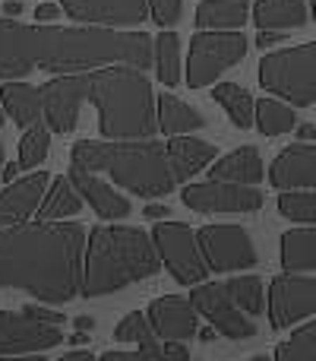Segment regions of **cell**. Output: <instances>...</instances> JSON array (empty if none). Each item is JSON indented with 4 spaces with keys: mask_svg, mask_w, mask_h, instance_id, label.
Segmentation results:
<instances>
[{
    "mask_svg": "<svg viewBox=\"0 0 316 361\" xmlns=\"http://www.w3.org/2000/svg\"><path fill=\"white\" fill-rule=\"evenodd\" d=\"M127 63L152 67V38L111 25H25L0 16V80H25L32 70L80 73Z\"/></svg>",
    "mask_w": 316,
    "mask_h": 361,
    "instance_id": "cell-1",
    "label": "cell"
},
{
    "mask_svg": "<svg viewBox=\"0 0 316 361\" xmlns=\"http://www.w3.org/2000/svg\"><path fill=\"white\" fill-rule=\"evenodd\" d=\"M86 225L35 219L0 228V288H16L44 305H67L82 286Z\"/></svg>",
    "mask_w": 316,
    "mask_h": 361,
    "instance_id": "cell-2",
    "label": "cell"
},
{
    "mask_svg": "<svg viewBox=\"0 0 316 361\" xmlns=\"http://www.w3.org/2000/svg\"><path fill=\"white\" fill-rule=\"evenodd\" d=\"M82 102L99 111V130L105 140H149L156 137V92L139 67L80 70Z\"/></svg>",
    "mask_w": 316,
    "mask_h": 361,
    "instance_id": "cell-3",
    "label": "cell"
},
{
    "mask_svg": "<svg viewBox=\"0 0 316 361\" xmlns=\"http://www.w3.org/2000/svg\"><path fill=\"white\" fill-rule=\"evenodd\" d=\"M161 269L152 235L133 225H95L86 231L82 247V286L80 295L101 298Z\"/></svg>",
    "mask_w": 316,
    "mask_h": 361,
    "instance_id": "cell-4",
    "label": "cell"
},
{
    "mask_svg": "<svg viewBox=\"0 0 316 361\" xmlns=\"http://www.w3.org/2000/svg\"><path fill=\"white\" fill-rule=\"evenodd\" d=\"M70 165L108 175L137 197L156 200L177 190L165 143L158 140H80L70 149Z\"/></svg>",
    "mask_w": 316,
    "mask_h": 361,
    "instance_id": "cell-5",
    "label": "cell"
},
{
    "mask_svg": "<svg viewBox=\"0 0 316 361\" xmlns=\"http://www.w3.org/2000/svg\"><path fill=\"white\" fill-rule=\"evenodd\" d=\"M316 44L304 42L285 51H272L260 61V86L294 108H310L316 102Z\"/></svg>",
    "mask_w": 316,
    "mask_h": 361,
    "instance_id": "cell-6",
    "label": "cell"
},
{
    "mask_svg": "<svg viewBox=\"0 0 316 361\" xmlns=\"http://www.w3.org/2000/svg\"><path fill=\"white\" fill-rule=\"evenodd\" d=\"M247 54V35L237 29H203L190 38V54L184 63V76L190 89H203L215 82L225 70L237 67Z\"/></svg>",
    "mask_w": 316,
    "mask_h": 361,
    "instance_id": "cell-7",
    "label": "cell"
},
{
    "mask_svg": "<svg viewBox=\"0 0 316 361\" xmlns=\"http://www.w3.org/2000/svg\"><path fill=\"white\" fill-rule=\"evenodd\" d=\"M156 254L161 267L180 282V286H196L209 276V267L203 260L196 231L184 222H171V219H158V225L149 231Z\"/></svg>",
    "mask_w": 316,
    "mask_h": 361,
    "instance_id": "cell-8",
    "label": "cell"
},
{
    "mask_svg": "<svg viewBox=\"0 0 316 361\" xmlns=\"http://www.w3.org/2000/svg\"><path fill=\"white\" fill-rule=\"evenodd\" d=\"M196 241L209 273H241V269H250L260 263L253 241H250V231L241 228V225H203L196 231Z\"/></svg>",
    "mask_w": 316,
    "mask_h": 361,
    "instance_id": "cell-9",
    "label": "cell"
},
{
    "mask_svg": "<svg viewBox=\"0 0 316 361\" xmlns=\"http://www.w3.org/2000/svg\"><path fill=\"white\" fill-rule=\"evenodd\" d=\"M316 314V279L310 273H282L269 282V324L291 330Z\"/></svg>",
    "mask_w": 316,
    "mask_h": 361,
    "instance_id": "cell-10",
    "label": "cell"
},
{
    "mask_svg": "<svg viewBox=\"0 0 316 361\" xmlns=\"http://www.w3.org/2000/svg\"><path fill=\"white\" fill-rule=\"evenodd\" d=\"M190 305L196 314H203L218 336L228 339H253L256 336V324L231 301V295L225 292V282H196L190 292Z\"/></svg>",
    "mask_w": 316,
    "mask_h": 361,
    "instance_id": "cell-11",
    "label": "cell"
},
{
    "mask_svg": "<svg viewBox=\"0 0 316 361\" xmlns=\"http://www.w3.org/2000/svg\"><path fill=\"white\" fill-rule=\"evenodd\" d=\"M63 326L35 320L25 311H0V355H42L63 345Z\"/></svg>",
    "mask_w": 316,
    "mask_h": 361,
    "instance_id": "cell-12",
    "label": "cell"
},
{
    "mask_svg": "<svg viewBox=\"0 0 316 361\" xmlns=\"http://www.w3.org/2000/svg\"><path fill=\"white\" fill-rule=\"evenodd\" d=\"M184 206L193 212H256L263 206V190L256 184H234V180H215L206 184H190L180 190Z\"/></svg>",
    "mask_w": 316,
    "mask_h": 361,
    "instance_id": "cell-13",
    "label": "cell"
},
{
    "mask_svg": "<svg viewBox=\"0 0 316 361\" xmlns=\"http://www.w3.org/2000/svg\"><path fill=\"white\" fill-rule=\"evenodd\" d=\"M61 13L82 25L137 29L149 16V6L146 0H61Z\"/></svg>",
    "mask_w": 316,
    "mask_h": 361,
    "instance_id": "cell-14",
    "label": "cell"
},
{
    "mask_svg": "<svg viewBox=\"0 0 316 361\" xmlns=\"http://www.w3.org/2000/svg\"><path fill=\"white\" fill-rule=\"evenodd\" d=\"M70 184L76 187L82 200L89 203V209H95L99 219H108V222H118V219H127L133 212L130 200L124 193H118L105 178H99V171H89V169H76L70 165Z\"/></svg>",
    "mask_w": 316,
    "mask_h": 361,
    "instance_id": "cell-15",
    "label": "cell"
},
{
    "mask_svg": "<svg viewBox=\"0 0 316 361\" xmlns=\"http://www.w3.org/2000/svg\"><path fill=\"white\" fill-rule=\"evenodd\" d=\"M269 180L279 190H313L316 184V146L313 143H291L275 156Z\"/></svg>",
    "mask_w": 316,
    "mask_h": 361,
    "instance_id": "cell-16",
    "label": "cell"
},
{
    "mask_svg": "<svg viewBox=\"0 0 316 361\" xmlns=\"http://www.w3.org/2000/svg\"><path fill=\"white\" fill-rule=\"evenodd\" d=\"M152 333L158 339H180L187 343L190 336H196V311H193L190 298L184 295H161L149 305L146 311Z\"/></svg>",
    "mask_w": 316,
    "mask_h": 361,
    "instance_id": "cell-17",
    "label": "cell"
},
{
    "mask_svg": "<svg viewBox=\"0 0 316 361\" xmlns=\"http://www.w3.org/2000/svg\"><path fill=\"white\" fill-rule=\"evenodd\" d=\"M48 180L51 178L44 175V171H35V169L25 178H13L10 184L0 190V228H4V225L25 222V219L35 216Z\"/></svg>",
    "mask_w": 316,
    "mask_h": 361,
    "instance_id": "cell-18",
    "label": "cell"
},
{
    "mask_svg": "<svg viewBox=\"0 0 316 361\" xmlns=\"http://www.w3.org/2000/svg\"><path fill=\"white\" fill-rule=\"evenodd\" d=\"M165 152H168V162H171V171H174V180H177V184H187L193 175L209 169V162L218 156L212 143L196 140V137H187V133H177V137L168 140Z\"/></svg>",
    "mask_w": 316,
    "mask_h": 361,
    "instance_id": "cell-19",
    "label": "cell"
},
{
    "mask_svg": "<svg viewBox=\"0 0 316 361\" xmlns=\"http://www.w3.org/2000/svg\"><path fill=\"white\" fill-rule=\"evenodd\" d=\"M250 16L256 29H301L310 23V0H256L250 4Z\"/></svg>",
    "mask_w": 316,
    "mask_h": 361,
    "instance_id": "cell-20",
    "label": "cell"
},
{
    "mask_svg": "<svg viewBox=\"0 0 316 361\" xmlns=\"http://www.w3.org/2000/svg\"><path fill=\"white\" fill-rule=\"evenodd\" d=\"M209 178L215 180H234V184H260L266 169H263V159L256 146H241V149H231L228 156L212 159Z\"/></svg>",
    "mask_w": 316,
    "mask_h": 361,
    "instance_id": "cell-21",
    "label": "cell"
},
{
    "mask_svg": "<svg viewBox=\"0 0 316 361\" xmlns=\"http://www.w3.org/2000/svg\"><path fill=\"white\" fill-rule=\"evenodd\" d=\"M156 127L165 137H177V133H193V130H203L206 118L196 111L193 105L180 102L177 95L171 92H161L156 99Z\"/></svg>",
    "mask_w": 316,
    "mask_h": 361,
    "instance_id": "cell-22",
    "label": "cell"
},
{
    "mask_svg": "<svg viewBox=\"0 0 316 361\" xmlns=\"http://www.w3.org/2000/svg\"><path fill=\"white\" fill-rule=\"evenodd\" d=\"M0 105H4V114L13 118V124L19 127H29L42 118V92L29 82H19V80H6L4 89H0Z\"/></svg>",
    "mask_w": 316,
    "mask_h": 361,
    "instance_id": "cell-23",
    "label": "cell"
},
{
    "mask_svg": "<svg viewBox=\"0 0 316 361\" xmlns=\"http://www.w3.org/2000/svg\"><path fill=\"white\" fill-rule=\"evenodd\" d=\"M282 267L285 273H313L316 269V231L313 225L288 228L282 235Z\"/></svg>",
    "mask_w": 316,
    "mask_h": 361,
    "instance_id": "cell-24",
    "label": "cell"
},
{
    "mask_svg": "<svg viewBox=\"0 0 316 361\" xmlns=\"http://www.w3.org/2000/svg\"><path fill=\"white\" fill-rule=\"evenodd\" d=\"M250 19L247 0H203L196 6L199 29H244Z\"/></svg>",
    "mask_w": 316,
    "mask_h": 361,
    "instance_id": "cell-25",
    "label": "cell"
},
{
    "mask_svg": "<svg viewBox=\"0 0 316 361\" xmlns=\"http://www.w3.org/2000/svg\"><path fill=\"white\" fill-rule=\"evenodd\" d=\"M82 209V197L76 193V187L70 184V178H54L44 187V197L38 203V219H73Z\"/></svg>",
    "mask_w": 316,
    "mask_h": 361,
    "instance_id": "cell-26",
    "label": "cell"
},
{
    "mask_svg": "<svg viewBox=\"0 0 316 361\" xmlns=\"http://www.w3.org/2000/svg\"><path fill=\"white\" fill-rule=\"evenodd\" d=\"M152 67L158 73V82H165V89L180 86V38L177 32L161 29L158 38L152 42Z\"/></svg>",
    "mask_w": 316,
    "mask_h": 361,
    "instance_id": "cell-27",
    "label": "cell"
},
{
    "mask_svg": "<svg viewBox=\"0 0 316 361\" xmlns=\"http://www.w3.org/2000/svg\"><path fill=\"white\" fill-rule=\"evenodd\" d=\"M253 124L260 127V133H266V137H279V133L294 130L298 111H294V105H288V102L260 99V102H253Z\"/></svg>",
    "mask_w": 316,
    "mask_h": 361,
    "instance_id": "cell-28",
    "label": "cell"
},
{
    "mask_svg": "<svg viewBox=\"0 0 316 361\" xmlns=\"http://www.w3.org/2000/svg\"><path fill=\"white\" fill-rule=\"evenodd\" d=\"M212 99L225 108V114L231 118L234 127H241V130L253 127V95L244 86H237V82H218L212 89Z\"/></svg>",
    "mask_w": 316,
    "mask_h": 361,
    "instance_id": "cell-29",
    "label": "cell"
},
{
    "mask_svg": "<svg viewBox=\"0 0 316 361\" xmlns=\"http://www.w3.org/2000/svg\"><path fill=\"white\" fill-rule=\"evenodd\" d=\"M114 339H118V343H133V345H137V355H156V358L161 355L158 336L152 333L146 314H139V311L127 314V317L114 326Z\"/></svg>",
    "mask_w": 316,
    "mask_h": 361,
    "instance_id": "cell-30",
    "label": "cell"
},
{
    "mask_svg": "<svg viewBox=\"0 0 316 361\" xmlns=\"http://www.w3.org/2000/svg\"><path fill=\"white\" fill-rule=\"evenodd\" d=\"M225 292L231 295V301L247 317H256V314L266 311V286H263L260 276H234V279L225 282Z\"/></svg>",
    "mask_w": 316,
    "mask_h": 361,
    "instance_id": "cell-31",
    "label": "cell"
},
{
    "mask_svg": "<svg viewBox=\"0 0 316 361\" xmlns=\"http://www.w3.org/2000/svg\"><path fill=\"white\" fill-rule=\"evenodd\" d=\"M51 149V127L44 121H35V124L25 127L23 140H19V171H32L48 159Z\"/></svg>",
    "mask_w": 316,
    "mask_h": 361,
    "instance_id": "cell-32",
    "label": "cell"
},
{
    "mask_svg": "<svg viewBox=\"0 0 316 361\" xmlns=\"http://www.w3.org/2000/svg\"><path fill=\"white\" fill-rule=\"evenodd\" d=\"M279 361H316V320H310L307 326H301L298 333H291V339L275 349Z\"/></svg>",
    "mask_w": 316,
    "mask_h": 361,
    "instance_id": "cell-33",
    "label": "cell"
},
{
    "mask_svg": "<svg viewBox=\"0 0 316 361\" xmlns=\"http://www.w3.org/2000/svg\"><path fill=\"white\" fill-rule=\"evenodd\" d=\"M279 212L285 219H291V222L313 225L316 222V197H313V190H282Z\"/></svg>",
    "mask_w": 316,
    "mask_h": 361,
    "instance_id": "cell-34",
    "label": "cell"
},
{
    "mask_svg": "<svg viewBox=\"0 0 316 361\" xmlns=\"http://www.w3.org/2000/svg\"><path fill=\"white\" fill-rule=\"evenodd\" d=\"M146 6H149V16L156 19L158 29H174V25L180 23V6H184V0H146Z\"/></svg>",
    "mask_w": 316,
    "mask_h": 361,
    "instance_id": "cell-35",
    "label": "cell"
},
{
    "mask_svg": "<svg viewBox=\"0 0 316 361\" xmlns=\"http://www.w3.org/2000/svg\"><path fill=\"white\" fill-rule=\"evenodd\" d=\"M25 314H32L35 320H44V324H54V326H63V314L61 311H48V307H38V305H29L23 307Z\"/></svg>",
    "mask_w": 316,
    "mask_h": 361,
    "instance_id": "cell-36",
    "label": "cell"
},
{
    "mask_svg": "<svg viewBox=\"0 0 316 361\" xmlns=\"http://www.w3.org/2000/svg\"><path fill=\"white\" fill-rule=\"evenodd\" d=\"M61 16V4H51V0H42L35 6V23H54Z\"/></svg>",
    "mask_w": 316,
    "mask_h": 361,
    "instance_id": "cell-37",
    "label": "cell"
},
{
    "mask_svg": "<svg viewBox=\"0 0 316 361\" xmlns=\"http://www.w3.org/2000/svg\"><path fill=\"white\" fill-rule=\"evenodd\" d=\"M282 38H285V32H272V29H260V35H256V44H260L263 51L272 48V44H279Z\"/></svg>",
    "mask_w": 316,
    "mask_h": 361,
    "instance_id": "cell-38",
    "label": "cell"
},
{
    "mask_svg": "<svg viewBox=\"0 0 316 361\" xmlns=\"http://www.w3.org/2000/svg\"><path fill=\"white\" fill-rule=\"evenodd\" d=\"M143 212H146V219H156V222H158V219H171V209H168V206H161V203H149Z\"/></svg>",
    "mask_w": 316,
    "mask_h": 361,
    "instance_id": "cell-39",
    "label": "cell"
},
{
    "mask_svg": "<svg viewBox=\"0 0 316 361\" xmlns=\"http://www.w3.org/2000/svg\"><path fill=\"white\" fill-rule=\"evenodd\" d=\"M13 178H19V162H4V165H0V180H4V184H10Z\"/></svg>",
    "mask_w": 316,
    "mask_h": 361,
    "instance_id": "cell-40",
    "label": "cell"
},
{
    "mask_svg": "<svg viewBox=\"0 0 316 361\" xmlns=\"http://www.w3.org/2000/svg\"><path fill=\"white\" fill-rule=\"evenodd\" d=\"M294 127H298V124H294ZM298 140H304V143H313V140H316V127L313 124H301L298 127Z\"/></svg>",
    "mask_w": 316,
    "mask_h": 361,
    "instance_id": "cell-41",
    "label": "cell"
},
{
    "mask_svg": "<svg viewBox=\"0 0 316 361\" xmlns=\"http://www.w3.org/2000/svg\"><path fill=\"white\" fill-rule=\"evenodd\" d=\"M23 13V0H6L4 4V16H19Z\"/></svg>",
    "mask_w": 316,
    "mask_h": 361,
    "instance_id": "cell-42",
    "label": "cell"
},
{
    "mask_svg": "<svg viewBox=\"0 0 316 361\" xmlns=\"http://www.w3.org/2000/svg\"><path fill=\"white\" fill-rule=\"evenodd\" d=\"M76 330L92 333V330H95V320H92V317H76Z\"/></svg>",
    "mask_w": 316,
    "mask_h": 361,
    "instance_id": "cell-43",
    "label": "cell"
},
{
    "mask_svg": "<svg viewBox=\"0 0 316 361\" xmlns=\"http://www.w3.org/2000/svg\"><path fill=\"white\" fill-rule=\"evenodd\" d=\"M67 358H92V352H89V349H70Z\"/></svg>",
    "mask_w": 316,
    "mask_h": 361,
    "instance_id": "cell-44",
    "label": "cell"
},
{
    "mask_svg": "<svg viewBox=\"0 0 316 361\" xmlns=\"http://www.w3.org/2000/svg\"><path fill=\"white\" fill-rule=\"evenodd\" d=\"M196 336L203 339V343H212V339H215V326H212V330H196Z\"/></svg>",
    "mask_w": 316,
    "mask_h": 361,
    "instance_id": "cell-45",
    "label": "cell"
},
{
    "mask_svg": "<svg viewBox=\"0 0 316 361\" xmlns=\"http://www.w3.org/2000/svg\"><path fill=\"white\" fill-rule=\"evenodd\" d=\"M6 114H4V105H0V127H4ZM0 165H4V140H0Z\"/></svg>",
    "mask_w": 316,
    "mask_h": 361,
    "instance_id": "cell-46",
    "label": "cell"
}]
</instances>
